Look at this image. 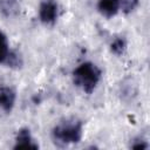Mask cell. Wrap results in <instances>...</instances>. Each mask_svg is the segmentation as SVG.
I'll return each instance as SVG.
<instances>
[{"label":"cell","instance_id":"cell-9","mask_svg":"<svg viewBox=\"0 0 150 150\" xmlns=\"http://www.w3.org/2000/svg\"><path fill=\"white\" fill-rule=\"evenodd\" d=\"M127 47H128V43L125 38L123 36H117L110 42V52L116 56H122L125 53Z\"/></svg>","mask_w":150,"mask_h":150},{"label":"cell","instance_id":"cell-3","mask_svg":"<svg viewBox=\"0 0 150 150\" xmlns=\"http://www.w3.org/2000/svg\"><path fill=\"white\" fill-rule=\"evenodd\" d=\"M39 20L46 26H52L59 18V4L56 0H41L38 9Z\"/></svg>","mask_w":150,"mask_h":150},{"label":"cell","instance_id":"cell-2","mask_svg":"<svg viewBox=\"0 0 150 150\" xmlns=\"http://www.w3.org/2000/svg\"><path fill=\"white\" fill-rule=\"evenodd\" d=\"M73 83L80 88L84 94L91 95L102 79V70L91 61L80 63L71 73Z\"/></svg>","mask_w":150,"mask_h":150},{"label":"cell","instance_id":"cell-11","mask_svg":"<svg viewBox=\"0 0 150 150\" xmlns=\"http://www.w3.org/2000/svg\"><path fill=\"white\" fill-rule=\"evenodd\" d=\"M120 13L129 14L132 13L139 5V0H118Z\"/></svg>","mask_w":150,"mask_h":150},{"label":"cell","instance_id":"cell-7","mask_svg":"<svg viewBox=\"0 0 150 150\" xmlns=\"http://www.w3.org/2000/svg\"><path fill=\"white\" fill-rule=\"evenodd\" d=\"M20 13L19 0H0V14L5 19H11Z\"/></svg>","mask_w":150,"mask_h":150},{"label":"cell","instance_id":"cell-1","mask_svg":"<svg viewBox=\"0 0 150 150\" xmlns=\"http://www.w3.org/2000/svg\"><path fill=\"white\" fill-rule=\"evenodd\" d=\"M53 143L60 148L79 143L83 137V122L77 117H67L56 123L50 132Z\"/></svg>","mask_w":150,"mask_h":150},{"label":"cell","instance_id":"cell-6","mask_svg":"<svg viewBox=\"0 0 150 150\" xmlns=\"http://www.w3.org/2000/svg\"><path fill=\"white\" fill-rule=\"evenodd\" d=\"M97 11L102 16L107 19H111L120 13L118 0H98Z\"/></svg>","mask_w":150,"mask_h":150},{"label":"cell","instance_id":"cell-4","mask_svg":"<svg viewBox=\"0 0 150 150\" xmlns=\"http://www.w3.org/2000/svg\"><path fill=\"white\" fill-rule=\"evenodd\" d=\"M13 149H15V150H18V149H39V144L34 139L30 130L28 128L23 127L16 131Z\"/></svg>","mask_w":150,"mask_h":150},{"label":"cell","instance_id":"cell-12","mask_svg":"<svg viewBox=\"0 0 150 150\" xmlns=\"http://www.w3.org/2000/svg\"><path fill=\"white\" fill-rule=\"evenodd\" d=\"M130 148L131 149H141V150H144V149H148L149 148V144L143 138L137 137V138L132 139V142L130 143Z\"/></svg>","mask_w":150,"mask_h":150},{"label":"cell","instance_id":"cell-10","mask_svg":"<svg viewBox=\"0 0 150 150\" xmlns=\"http://www.w3.org/2000/svg\"><path fill=\"white\" fill-rule=\"evenodd\" d=\"M22 64H23V59H22L21 54L18 50L12 49V52L8 56V60L6 62V66L12 68V69H19L22 67Z\"/></svg>","mask_w":150,"mask_h":150},{"label":"cell","instance_id":"cell-8","mask_svg":"<svg viewBox=\"0 0 150 150\" xmlns=\"http://www.w3.org/2000/svg\"><path fill=\"white\" fill-rule=\"evenodd\" d=\"M12 49L9 48V42L7 35L0 29V64H6Z\"/></svg>","mask_w":150,"mask_h":150},{"label":"cell","instance_id":"cell-5","mask_svg":"<svg viewBox=\"0 0 150 150\" xmlns=\"http://www.w3.org/2000/svg\"><path fill=\"white\" fill-rule=\"evenodd\" d=\"M16 102V91L11 86H0V109L11 114Z\"/></svg>","mask_w":150,"mask_h":150}]
</instances>
